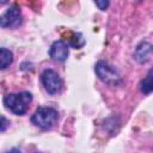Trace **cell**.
Masks as SVG:
<instances>
[{
    "label": "cell",
    "instance_id": "obj_1",
    "mask_svg": "<svg viewBox=\"0 0 153 153\" xmlns=\"http://www.w3.org/2000/svg\"><path fill=\"white\" fill-rule=\"evenodd\" d=\"M31 102H32V94L27 91H23L19 93H8L4 97L5 106L14 115L26 114Z\"/></svg>",
    "mask_w": 153,
    "mask_h": 153
},
{
    "label": "cell",
    "instance_id": "obj_2",
    "mask_svg": "<svg viewBox=\"0 0 153 153\" xmlns=\"http://www.w3.org/2000/svg\"><path fill=\"white\" fill-rule=\"evenodd\" d=\"M57 118H59V112L56 109L50 106H41L32 115L31 122L36 127L43 130H48L56 123Z\"/></svg>",
    "mask_w": 153,
    "mask_h": 153
},
{
    "label": "cell",
    "instance_id": "obj_3",
    "mask_svg": "<svg viewBox=\"0 0 153 153\" xmlns=\"http://www.w3.org/2000/svg\"><path fill=\"white\" fill-rule=\"evenodd\" d=\"M94 71L98 78L110 86H117L122 82L121 75L117 72V69L105 61H98L94 66Z\"/></svg>",
    "mask_w": 153,
    "mask_h": 153
},
{
    "label": "cell",
    "instance_id": "obj_4",
    "mask_svg": "<svg viewBox=\"0 0 153 153\" xmlns=\"http://www.w3.org/2000/svg\"><path fill=\"white\" fill-rule=\"evenodd\" d=\"M41 81L49 94H56L62 88V80L53 69H45L41 74Z\"/></svg>",
    "mask_w": 153,
    "mask_h": 153
},
{
    "label": "cell",
    "instance_id": "obj_5",
    "mask_svg": "<svg viewBox=\"0 0 153 153\" xmlns=\"http://www.w3.org/2000/svg\"><path fill=\"white\" fill-rule=\"evenodd\" d=\"M22 12L17 5L10 6L0 18V26L2 29H13L22 24Z\"/></svg>",
    "mask_w": 153,
    "mask_h": 153
},
{
    "label": "cell",
    "instance_id": "obj_6",
    "mask_svg": "<svg viewBox=\"0 0 153 153\" xmlns=\"http://www.w3.org/2000/svg\"><path fill=\"white\" fill-rule=\"evenodd\" d=\"M68 55V45L63 41H55L49 49V56L56 62H63L65 60H67Z\"/></svg>",
    "mask_w": 153,
    "mask_h": 153
},
{
    "label": "cell",
    "instance_id": "obj_7",
    "mask_svg": "<svg viewBox=\"0 0 153 153\" xmlns=\"http://www.w3.org/2000/svg\"><path fill=\"white\" fill-rule=\"evenodd\" d=\"M152 54H153V45L148 42H141L135 49L134 57L137 62L142 63V62L148 61Z\"/></svg>",
    "mask_w": 153,
    "mask_h": 153
},
{
    "label": "cell",
    "instance_id": "obj_8",
    "mask_svg": "<svg viewBox=\"0 0 153 153\" xmlns=\"http://www.w3.org/2000/svg\"><path fill=\"white\" fill-rule=\"evenodd\" d=\"M140 90L145 94H148V93L153 92V68L141 80V82H140Z\"/></svg>",
    "mask_w": 153,
    "mask_h": 153
},
{
    "label": "cell",
    "instance_id": "obj_9",
    "mask_svg": "<svg viewBox=\"0 0 153 153\" xmlns=\"http://www.w3.org/2000/svg\"><path fill=\"white\" fill-rule=\"evenodd\" d=\"M13 61V54L11 50L6 49V48H1L0 49V68L5 69L7 68Z\"/></svg>",
    "mask_w": 153,
    "mask_h": 153
},
{
    "label": "cell",
    "instance_id": "obj_10",
    "mask_svg": "<svg viewBox=\"0 0 153 153\" xmlns=\"http://www.w3.org/2000/svg\"><path fill=\"white\" fill-rule=\"evenodd\" d=\"M69 43H71V45L74 47L75 49H79V48H81V47L85 44V39L82 38L81 33H73V37L71 38Z\"/></svg>",
    "mask_w": 153,
    "mask_h": 153
},
{
    "label": "cell",
    "instance_id": "obj_11",
    "mask_svg": "<svg viewBox=\"0 0 153 153\" xmlns=\"http://www.w3.org/2000/svg\"><path fill=\"white\" fill-rule=\"evenodd\" d=\"M96 5L99 7V10H105L109 6V1H96Z\"/></svg>",
    "mask_w": 153,
    "mask_h": 153
},
{
    "label": "cell",
    "instance_id": "obj_12",
    "mask_svg": "<svg viewBox=\"0 0 153 153\" xmlns=\"http://www.w3.org/2000/svg\"><path fill=\"white\" fill-rule=\"evenodd\" d=\"M6 126H7L6 118H5V116H1V128H0V130H1V131H5V129H6Z\"/></svg>",
    "mask_w": 153,
    "mask_h": 153
},
{
    "label": "cell",
    "instance_id": "obj_13",
    "mask_svg": "<svg viewBox=\"0 0 153 153\" xmlns=\"http://www.w3.org/2000/svg\"><path fill=\"white\" fill-rule=\"evenodd\" d=\"M5 153H22L18 148H12V149H10V151H7V152H5Z\"/></svg>",
    "mask_w": 153,
    "mask_h": 153
}]
</instances>
